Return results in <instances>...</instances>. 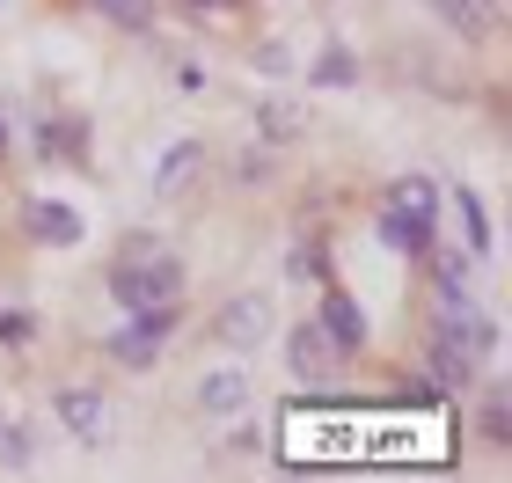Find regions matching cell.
I'll list each match as a JSON object with an SVG mask.
<instances>
[{
	"label": "cell",
	"instance_id": "52a82bcc",
	"mask_svg": "<svg viewBox=\"0 0 512 483\" xmlns=\"http://www.w3.org/2000/svg\"><path fill=\"white\" fill-rule=\"evenodd\" d=\"M22 227H30V242H52V249H74L88 235L81 213H74V205H59V198H37L30 213H22Z\"/></svg>",
	"mask_w": 512,
	"mask_h": 483
},
{
	"label": "cell",
	"instance_id": "ac0fdd59",
	"mask_svg": "<svg viewBox=\"0 0 512 483\" xmlns=\"http://www.w3.org/2000/svg\"><path fill=\"white\" fill-rule=\"evenodd\" d=\"M0 147H8V118H0Z\"/></svg>",
	"mask_w": 512,
	"mask_h": 483
},
{
	"label": "cell",
	"instance_id": "9c48e42d",
	"mask_svg": "<svg viewBox=\"0 0 512 483\" xmlns=\"http://www.w3.org/2000/svg\"><path fill=\"white\" fill-rule=\"evenodd\" d=\"M322 330H330L337 352H359V344H366V315H359L352 293H330V301H322Z\"/></svg>",
	"mask_w": 512,
	"mask_h": 483
},
{
	"label": "cell",
	"instance_id": "8fae6325",
	"mask_svg": "<svg viewBox=\"0 0 512 483\" xmlns=\"http://www.w3.org/2000/svg\"><path fill=\"white\" fill-rule=\"evenodd\" d=\"M198 161H205V147H198V140H176L169 154L154 161V191H161V198H169V191H183V183L198 176Z\"/></svg>",
	"mask_w": 512,
	"mask_h": 483
},
{
	"label": "cell",
	"instance_id": "5b68a950",
	"mask_svg": "<svg viewBox=\"0 0 512 483\" xmlns=\"http://www.w3.org/2000/svg\"><path fill=\"white\" fill-rule=\"evenodd\" d=\"M169 330H176V308H161V315H132L118 337H110V359L118 366H154L161 359V344H169Z\"/></svg>",
	"mask_w": 512,
	"mask_h": 483
},
{
	"label": "cell",
	"instance_id": "7c38bea8",
	"mask_svg": "<svg viewBox=\"0 0 512 483\" xmlns=\"http://www.w3.org/2000/svg\"><path fill=\"white\" fill-rule=\"evenodd\" d=\"M59 418L74 425L81 440H96V432H103V396H96V388H66V396H59Z\"/></svg>",
	"mask_w": 512,
	"mask_h": 483
},
{
	"label": "cell",
	"instance_id": "30bf717a",
	"mask_svg": "<svg viewBox=\"0 0 512 483\" xmlns=\"http://www.w3.org/2000/svg\"><path fill=\"white\" fill-rule=\"evenodd\" d=\"M432 15L461 37H491L498 30V0H432Z\"/></svg>",
	"mask_w": 512,
	"mask_h": 483
},
{
	"label": "cell",
	"instance_id": "3957f363",
	"mask_svg": "<svg viewBox=\"0 0 512 483\" xmlns=\"http://www.w3.org/2000/svg\"><path fill=\"white\" fill-rule=\"evenodd\" d=\"M381 242L403 249V257H425L432 249V183L425 176H403L381 198Z\"/></svg>",
	"mask_w": 512,
	"mask_h": 483
},
{
	"label": "cell",
	"instance_id": "8992f818",
	"mask_svg": "<svg viewBox=\"0 0 512 483\" xmlns=\"http://www.w3.org/2000/svg\"><path fill=\"white\" fill-rule=\"evenodd\" d=\"M271 337V301H227L220 308V344H235V352H256V344Z\"/></svg>",
	"mask_w": 512,
	"mask_h": 483
},
{
	"label": "cell",
	"instance_id": "2e32d148",
	"mask_svg": "<svg viewBox=\"0 0 512 483\" xmlns=\"http://www.w3.org/2000/svg\"><path fill=\"white\" fill-rule=\"evenodd\" d=\"M483 432H491V440H505V396H491V410H483Z\"/></svg>",
	"mask_w": 512,
	"mask_h": 483
},
{
	"label": "cell",
	"instance_id": "6da1fadb",
	"mask_svg": "<svg viewBox=\"0 0 512 483\" xmlns=\"http://www.w3.org/2000/svg\"><path fill=\"white\" fill-rule=\"evenodd\" d=\"M176 286H183L176 257H161V249H147V242H132V249H125V264L110 271V293H118L132 315H161V308H176Z\"/></svg>",
	"mask_w": 512,
	"mask_h": 483
},
{
	"label": "cell",
	"instance_id": "e0dca14e",
	"mask_svg": "<svg viewBox=\"0 0 512 483\" xmlns=\"http://www.w3.org/2000/svg\"><path fill=\"white\" fill-rule=\"evenodd\" d=\"M191 8H235V0H191Z\"/></svg>",
	"mask_w": 512,
	"mask_h": 483
},
{
	"label": "cell",
	"instance_id": "9a60e30c",
	"mask_svg": "<svg viewBox=\"0 0 512 483\" xmlns=\"http://www.w3.org/2000/svg\"><path fill=\"white\" fill-rule=\"evenodd\" d=\"M352 74H359V66H352V52H344V44H330V59L315 66V81H322V88H330V81H352Z\"/></svg>",
	"mask_w": 512,
	"mask_h": 483
},
{
	"label": "cell",
	"instance_id": "4fadbf2b",
	"mask_svg": "<svg viewBox=\"0 0 512 483\" xmlns=\"http://www.w3.org/2000/svg\"><path fill=\"white\" fill-rule=\"evenodd\" d=\"M454 213H461V242H469V257H483V249H491V227H483L476 191H454Z\"/></svg>",
	"mask_w": 512,
	"mask_h": 483
},
{
	"label": "cell",
	"instance_id": "7a4b0ae2",
	"mask_svg": "<svg viewBox=\"0 0 512 483\" xmlns=\"http://www.w3.org/2000/svg\"><path fill=\"white\" fill-rule=\"evenodd\" d=\"M491 344H498V330H491L476 308L439 315V330H432V366H439V381H447V388H469L476 366L491 359Z\"/></svg>",
	"mask_w": 512,
	"mask_h": 483
},
{
	"label": "cell",
	"instance_id": "ba28073f",
	"mask_svg": "<svg viewBox=\"0 0 512 483\" xmlns=\"http://www.w3.org/2000/svg\"><path fill=\"white\" fill-rule=\"evenodd\" d=\"M198 410H205V418H242V410H249V381L235 374V366L205 374V381H198Z\"/></svg>",
	"mask_w": 512,
	"mask_h": 483
},
{
	"label": "cell",
	"instance_id": "5bb4252c",
	"mask_svg": "<svg viewBox=\"0 0 512 483\" xmlns=\"http://www.w3.org/2000/svg\"><path fill=\"white\" fill-rule=\"evenodd\" d=\"M103 22H118V30H147L154 22V0H88Z\"/></svg>",
	"mask_w": 512,
	"mask_h": 483
},
{
	"label": "cell",
	"instance_id": "277c9868",
	"mask_svg": "<svg viewBox=\"0 0 512 483\" xmlns=\"http://www.w3.org/2000/svg\"><path fill=\"white\" fill-rule=\"evenodd\" d=\"M286 366H293V381H330L344 366V352L330 344L322 322H300V330H286Z\"/></svg>",
	"mask_w": 512,
	"mask_h": 483
}]
</instances>
